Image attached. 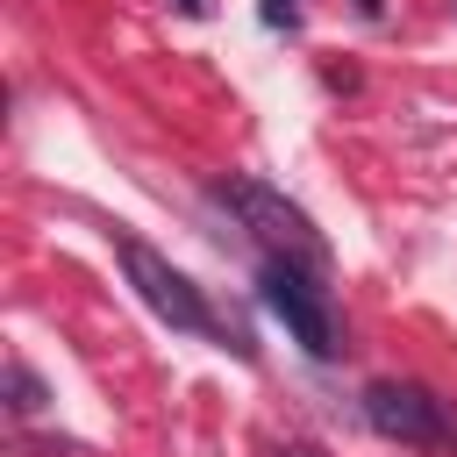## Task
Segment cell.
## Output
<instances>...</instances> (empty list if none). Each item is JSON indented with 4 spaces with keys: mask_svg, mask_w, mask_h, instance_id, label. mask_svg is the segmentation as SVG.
Listing matches in <instances>:
<instances>
[{
    "mask_svg": "<svg viewBox=\"0 0 457 457\" xmlns=\"http://www.w3.org/2000/svg\"><path fill=\"white\" fill-rule=\"evenodd\" d=\"M257 293H264V307L286 321V336H293L307 357H343V321H336V307H328V286H321V271H307V264H286V257H264V271H257Z\"/></svg>",
    "mask_w": 457,
    "mask_h": 457,
    "instance_id": "cell-1",
    "label": "cell"
},
{
    "mask_svg": "<svg viewBox=\"0 0 457 457\" xmlns=\"http://www.w3.org/2000/svg\"><path fill=\"white\" fill-rule=\"evenodd\" d=\"M214 193H221V207L243 214V228H250L257 243H271V257L307 264V271H328V243H321V228H314L286 193H271L264 179H221Z\"/></svg>",
    "mask_w": 457,
    "mask_h": 457,
    "instance_id": "cell-2",
    "label": "cell"
},
{
    "mask_svg": "<svg viewBox=\"0 0 457 457\" xmlns=\"http://www.w3.org/2000/svg\"><path fill=\"white\" fill-rule=\"evenodd\" d=\"M364 421H371L386 443H407V450H457V414H450V400H436V393L414 386V378H371V386H364Z\"/></svg>",
    "mask_w": 457,
    "mask_h": 457,
    "instance_id": "cell-3",
    "label": "cell"
},
{
    "mask_svg": "<svg viewBox=\"0 0 457 457\" xmlns=\"http://www.w3.org/2000/svg\"><path fill=\"white\" fill-rule=\"evenodd\" d=\"M114 250H121L129 286L150 300V314H164V321H171V328H186V336H221V343H228V328L214 321L207 293H200V286H193V278H186L171 257H157V250H150V243H136V236H121Z\"/></svg>",
    "mask_w": 457,
    "mask_h": 457,
    "instance_id": "cell-4",
    "label": "cell"
},
{
    "mask_svg": "<svg viewBox=\"0 0 457 457\" xmlns=\"http://www.w3.org/2000/svg\"><path fill=\"white\" fill-rule=\"evenodd\" d=\"M7 407H14V414H21V421H29V414H43V407H50V386H43V378H36V371H29V364H21V357H7Z\"/></svg>",
    "mask_w": 457,
    "mask_h": 457,
    "instance_id": "cell-5",
    "label": "cell"
},
{
    "mask_svg": "<svg viewBox=\"0 0 457 457\" xmlns=\"http://www.w3.org/2000/svg\"><path fill=\"white\" fill-rule=\"evenodd\" d=\"M293 14H300L293 0H264V21H271V29H293Z\"/></svg>",
    "mask_w": 457,
    "mask_h": 457,
    "instance_id": "cell-6",
    "label": "cell"
},
{
    "mask_svg": "<svg viewBox=\"0 0 457 457\" xmlns=\"http://www.w3.org/2000/svg\"><path fill=\"white\" fill-rule=\"evenodd\" d=\"M378 7H386V0H357V14H364V21H378Z\"/></svg>",
    "mask_w": 457,
    "mask_h": 457,
    "instance_id": "cell-7",
    "label": "cell"
},
{
    "mask_svg": "<svg viewBox=\"0 0 457 457\" xmlns=\"http://www.w3.org/2000/svg\"><path fill=\"white\" fill-rule=\"evenodd\" d=\"M278 457H314V450L307 443H278Z\"/></svg>",
    "mask_w": 457,
    "mask_h": 457,
    "instance_id": "cell-8",
    "label": "cell"
},
{
    "mask_svg": "<svg viewBox=\"0 0 457 457\" xmlns=\"http://www.w3.org/2000/svg\"><path fill=\"white\" fill-rule=\"evenodd\" d=\"M179 7H186V14H200V7H207V0H179Z\"/></svg>",
    "mask_w": 457,
    "mask_h": 457,
    "instance_id": "cell-9",
    "label": "cell"
}]
</instances>
